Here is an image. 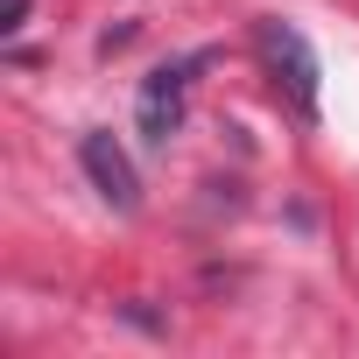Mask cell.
Masks as SVG:
<instances>
[{
	"label": "cell",
	"instance_id": "6da1fadb",
	"mask_svg": "<svg viewBox=\"0 0 359 359\" xmlns=\"http://www.w3.org/2000/svg\"><path fill=\"white\" fill-rule=\"evenodd\" d=\"M254 50H261V64L275 71V92L296 106V120L317 127V85H324V71H317V50L303 43V29L282 22V15H261V22H254Z\"/></svg>",
	"mask_w": 359,
	"mask_h": 359
},
{
	"label": "cell",
	"instance_id": "7a4b0ae2",
	"mask_svg": "<svg viewBox=\"0 0 359 359\" xmlns=\"http://www.w3.org/2000/svg\"><path fill=\"white\" fill-rule=\"evenodd\" d=\"M212 64V50H191V57H176V64H155L141 78V99H134V127L148 148H169V134L184 127V99H191V78Z\"/></svg>",
	"mask_w": 359,
	"mask_h": 359
},
{
	"label": "cell",
	"instance_id": "3957f363",
	"mask_svg": "<svg viewBox=\"0 0 359 359\" xmlns=\"http://www.w3.org/2000/svg\"><path fill=\"white\" fill-rule=\"evenodd\" d=\"M78 169L92 176V191L127 219V212H141V176H134V155L106 134V127H92V134H78Z\"/></svg>",
	"mask_w": 359,
	"mask_h": 359
}]
</instances>
